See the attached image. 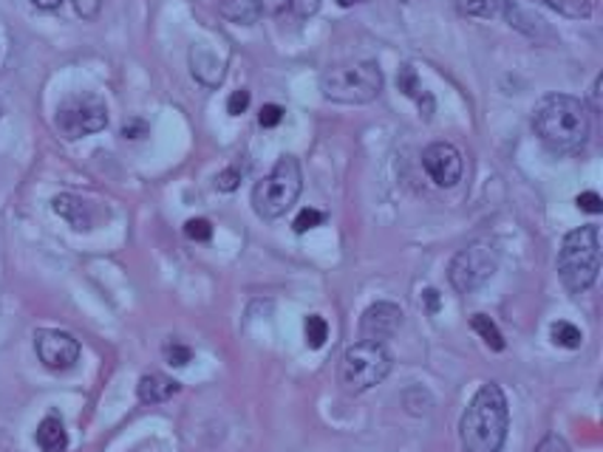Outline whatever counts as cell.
<instances>
[{
    "label": "cell",
    "instance_id": "17",
    "mask_svg": "<svg viewBox=\"0 0 603 452\" xmlns=\"http://www.w3.org/2000/svg\"><path fill=\"white\" fill-rule=\"evenodd\" d=\"M35 441L44 452H65V447H69V432H65V424L60 422L58 416H46L44 422L37 424Z\"/></svg>",
    "mask_w": 603,
    "mask_h": 452
},
{
    "label": "cell",
    "instance_id": "23",
    "mask_svg": "<svg viewBox=\"0 0 603 452\" xmlns=\"http://www.w3.org/2000/svg\"><path fill=\"white\" fill-rule=\"evenodd\" d=\"M323 221H327V215H323V212L320 210H315V206H304V210L298 212V218H295V233L298 235H304V233H309V229H315V226H320L323 224Z\"/></svg>",
    "mask_w": 603,
    "mask_h": 452
},
{
    "label": "cell",
    "instance_id": "18",
    "mask_svg": "<svg viewBox=\"0 0 603 452\" xmlns=\"http://www.w3.org/2000/svg\"><path fill=\"white\" fill-rule=\"evenodd\" d=\"M470 328L482 337V342L490 348V351H504L502 331H499V325L493 323L488 314H473V317H470Z\"/></svg>",
    "mask_w": 603,
    "mask_h": 452
},
{
    "label": "cell",
    "instance_id": "6",
    "mask_svg": "<svg viewBox=\"0 0 603 452\" xmlns=\"http://www.w3.org/2000/svg\"><path fill=\"white\" fill-rule=\"evenodd\" d=\"M391 365L394 362H391V353L385 351V346L360 339L352 348H346V353L341 356L337 381L348 395H360L380 385L391 374Z\"/></svg>",
    "mask_w": 603,
    "mask_h": 452
},
{
    "label": "cell",
    "instance_id": "33",
    "mask_svg": "<svg viewBox=\"0 0 603 452\" xmlns=\"http://www.w3.org/2000/svg\"><path fill=\"white\" fill-rule=\"evenodd\" d=\"M601 88H603V77L595 79V85H592V111H601Z\"/></svg>",
    "mask_w": 603,
    "mask_h": 452
},
{
    "label": "cell",
    "instance_id": "13",
    "mask_svg": "<svg viewBox=\"0 0 603 452\" xmlns=\"http://www.w3.org/2000/svg\"><path fill=\"white\" fill-rule=\"evenodd\" d=\"M179 385L176 379H171V376L164 374H145L143 379H139V385H136V395H139V402L143 404H162L168 402V399H173V395L179 393Z\"/></svg>",
    "mask_w": 603,
    "mask_h": 452
},
{
    "label": "cell",
    "instance_id": "28",
    "mask_svg": "<svg viewBox=\"0 0 603 452\" xmlns=\"http://www.w3.org/2000/svg\"><path fill=\"white\" fill-rule=\"evenodd\" d=\"M247 108H249V91H247V88H238V91L230 93V99H227L230 116H242Z\"/></svg>",
    "mask_w": 603,
    "mask_h": 452
},
{
    "label": "cell",
    "instance_id": "4",
    "mask_svg": "<svg viewBox=\"0 0 603 452\" xmlns=\"http://www.w3.org/2000/svg\"><path fill=\"white\" fill-rule=\"evenodd\" d=\"M320 91L337 105H369L383 91V71L371 60H355L323 71Z\"/></svg>",
    "mask_w": 603,
    "mask_h": 452
},
{
    "label": "cell",
    "instance_id": "22",
    "mask_svg": "<svg viewBox=\"0 0 603 452\" xmlns=\"http://www.w3.org/2000/svg\"><path fill=\"white\" fill-rule=\"evenodd\" d=\"M304 331H306V346L312 348V351H318V348L327 346L329 323L323 317H320V314H309V317H306Z\"/></svg>",
    "mask_w": 603,
    "mask_h": 452
},
{
    "label": "cell",
    "instance_id": "16",
    "mask_svg": "<svg viewBox=\"0 0 603 452\" xmlns=\"http://www.w3.org/2000/svg\"><path fill=\"white\" fill-rule=\"evenodd\" d=\"M51 206H54V212H58L60 218L69 221L77 233L91 229V215H88V206L83 198L72 196V192H60V196L51 201Z\"/></svg>",
    "mask_w": 603,
    "mask_h": 452
},
{
    "label": "cell",
    "instance_id": "2",
    "mask_svg": "<svg viewBox=\"0 0 603 452\" xmlns=\"http://www.w3.org/2000/svg\"><path fill=\"white\" fill-rule=\"evenodd\" d=\"M532 130L553 153H578L587 145L592 122L581 99L569 93H550L532 111Z\"/></svg>",
    "mask_w": 603,
    "mask_h": 452
},
{
    "label": "cell",
    "instance_id": "21",
    "mask_svg": "<svg viewBox=\"0 0 603 452\" xmlns=\"http://www.w3.org/2000/svg\"><path fill=\"white\" fill-rule=\"evenodd\" d=\"M456 12L465 14V17H496L499 14V0H454Z\"/></svg>",
    "mask_w": 603,
    "mask_h": 452
},
{
    "label": "cell",
    "instance_id": "27",
    "mask_svg": "<svg viewBox=\"0 0 603 452\" xmlns=\"http://www.w3.org/2000/svg\"><path fill=\"white\" fill-rule=\"evenodd\" d=\"M284 108L281 105H263L261 113H258V125L261 127H278L284 122Z\"/></svg>",
    "mask_w": 603,
    "mask_h": 452
},
{
    "label": "cell",
    "instance_id": "32",
    "mask_svg": "<svg viewBox=\"0 0 603 452\" xmlns=\"http://www.w3.org/2000/svg\"><path fill=\"white\" fill-rule=\"evenodd\" d=\"M539 452H569V450H567V444H564V441H561L558 436H546L544 441H541Z\"/></svg>",
    "mask_w": 603,
    "mask_h": 452
},
{
    "label": "cell",
    "instance_id": "1",
    "mask_svg": "<svg viewBox=\"0 0 603 452\" xmlns=\"http://www.w3.org/2000/svg\"><path fill=\"white\" fill-rule=\"evenodd\" d=\"M510 430L507 395L496 381L476 390L459 418V444L465 452H502Z\"/></svg>",
    "mask_w": 603,
    "mask_h": 452
},
{
    "label": "cell",
    "instance_id": "25",
    "mask_svg": "<svg viewBox=\"0 0 603 452\" xmlns=\"http://www.w3.org/2000/svg\"><path fill=\"white\" fill-rule=\"evenodd\" d=\"M185 235L196 243H207V240L213 238V224L207 218H190L185 224Z\"/></svg>",
    "mask_w": 603,
    "mask_h": 452
},
{
    "label": "cell",
    "instance_id": "36",
    "mask_svg": "<svg viewBox=\"0 0 603 452\" xmlns=\"http://www.w3.org/2000/svg\"><path fill=\"white\" fill-rule=\"evenodd\" d=\"M37 9H44V12H54V9H60V3L63 0H32Z\"/></svg>",
    "mask_w": 603,
    "mask_h": 452
},
{
    "label": "cell",
    "instance_id": "7",
    "mask_svg": "<svg viewBox=\"0 0 603 452\" xmlns=\"http://www.w3.org/2000/svg\"><path fill=\"white\" fill-rule=\"evenodd\" d=\"M499 254L488 243H470L454 254V261L447 266V280L459 294H473L482 289L490 277L496 275Z\"/></svg>",
    "mask_w": 603,
    "mask_h": 452
},
{
    "label": "cell",
    "instance_id": "30",
    "mask_svg": "<svg viewBox=\"0 0 603 452\" xmlns=\"http://www.w3.org/2000/svg\"><path fill=\"white\" fill-rule=\"evenodd\" d=\"M74 9H77L79 17L91 21V17H97V12H100V0H74Z\"/></svg>",
    "mask_w": 603,
    "mask_h": 452
},
{
    "label": "cell",
    "instance_id": "19",
    "mask_svg": "<svg viewBox=\"0 0 603 452\" xmlns=\"http://www.w3.org/2000/svg\"><path fill=\"white\" fill-rule=\"evenodd\" d=\"M550 339H553L558 348L575 351V348H581L583 334H581V328H575V325L567 323V319H558V323L550 325Z\"/></svg>",
    "mask_w": 603,
    "mask_h": 452
},
{
    "label": "cell",
    "instance_id": "11",
    "mask_svg": "<svg viewBox=\"0 0 603 452\" xmlns=\"http://www.w3.org/2000/svg\"><path fill=\"white\" fill-rule=\"evenodd\" d=\"M403 325V309L397 303H389V300H380V303L369 305L362 311L360 319V337L366 342H380L385 346L394 334L399 331Z\"/></svg>",
    "mask_w": 603,
    "mask_h": 452
},
{
    "label": "cell",
    "instance_id": "10",
    "mask_svg": "<svg viewBox=\"0 0 603 452\" xmlns=\"http://www.w3.org/2000/svg\"><path fill=\"white\" fill-rule=\"evenodd\" d=\"M422 167L431 176V181L436 187H456L462 181V170H465V162H462V153L454 148V145H447V141H433L422 150Z\"/></svg>",
    "mask_w": 603,
    "mask_h": 452
},
{
    "label": "cell",
    "instance_id": "31",
    "mask_svg": "<svg viewBox=\"0 0 603 452\" xmlns=\"http://www.w3.org/2000/svg\"><path fill=\"white\" fill-rule=\"evenodd\" d=\"M320 0H292L290 12H295L298 17H309V14L318 12Z\"/></svg>",
    "mask_w": 603,
    "mask_h": 452
},
{
    "label": "cell",
    "instance_id": "20",
    "mask_svg": "<svg viewBox=\"0 0 603 452\" xmlns=\"http://www.w3.org/2000/svg\"><path fill=\"white\" fill-rule=\"evenodd\" d=\"M546 9H553V12L564 14L569 21H587L589 14H592V7H589V0H541Z\"/></svg>",
    "mask_w": 603,
    "mask_h": 452
},
{
    "label": "cell",
    "instance_id": "24",
    "mask_svg": "<svg viewBox=\"0 0 603 452\" xmlns=\"http://www.w3.org/2000/svg\"><path fill=\"white\" fill-rule=\"evenodd\" d=\"M164 360H168V365L173 367H185L187 362L193 360V351L185 346V342H176V339H173V342L164 346Z\"/></svg>",
    "mask_w": 603,
    "mask_h": 452
},
{
    "label": "cell",
    "instance_id": "8",
    "mask_svg": "<svg viewBox=\"0 0 603 452\" xmlns=\"http://www.w3.org/2000/svg\"><path fill=\"white\" fill-rule=\"evenodd\" d=\"M54 125L65 139H83V136L100 134L102 127L108 125V108L94 93H74L58 108Z\"/></svg>",
    "mask_w": 603,
    "mask_h": 452
},
{
    "label": "cell",
    "instance_id": "14",
    "mask_svg": "<svg viewBox=\"0 0 603 452\" xmlns=\"http://www.w3.org/2000/svg\"><path fill=\"white\" fill-rule=\"evenodd\" d=\"M190 68L193 77L199 79L201 85H207V88H219L221 79H224V63L210 51L199 49V46L190 51Z\"/></svg>",
    "mask_w": 603,
    "mask_h": 452
},
{
    "label": "cell",
    "instance_id": "34",
    "mask_svg": "<svg viewBox=\"0 0 603 452\" xmlns=\"http://www.w3.org/2000/svg\"><path fill=\"white\" fill-rule=\"evenodd\" d=\"M422 297H426V300H428V311H431V314H436V309H440V291L428 289Z\"/></svg>",
    "mask_w": 603,
    "mask_h": 452
},
{
    "label": "cell",
    "instance_id": "9",
    "mask_svg": "<svg viewBox=\"0 0 603 452\" xmlns=\"http://www.w3.org/2000/svg\"><path fill=\"white\" fill-rule=\"evenodd\" d=\"M35 353L49 371H69L79 360V342L60 328H40L35 334Z\"/></svg>",
    "mask_w": 603,
    "mask_h": 452
},
{
    "label": "cell",
    "instance_id": "37",
    "mask_svg": "<svg viewBox=\"0 0 603 452\" xmlns=\"http://www.w3.org/2000/svg\"><path fill=\"white\" fill-rule=\"evenodd\" d=\"M341 7H355V3H366V0H337Z\"/></svg>",
    "mask_w": 603,
    "mask_h": 452
},
{
    "label": "cell",
    "instance_id": "3",
    "mask_svg": "<svg viewBox=\"0 0 603 452\" xmlns=\"http://www.w3.org/2000/svg\"><path fill=\"white\" fill-rule=\"evenodd\" d=\"M601 275V229L595 224L578 226L564 235L558 249V277L569 294H583Z\"/></svg>",
    "mask_w": 603,
    "mask_h": 452
},
{
    "label": "cell",
    "instance_id": "12",
    "mask_svg": "<svg viewBox=\"0 0 603 452\" xmlns=\"http://www.w3.org/2000/svg\"><path fill=\"white\" fill-rule=\"evenodd\" d=\"M397 88L405 93V97L417 102L419 116H422V120H431V116H433V97L426 91V85H422V79H419L417 68H414L411 63L399 65Z\"/></svg>",
    "mask_w": 603,
    "mask_h": 452
},
{
    "label": "cell",
    "instance_id": "35",
    "mask_svg": "<svg viewBox=\"0 0 603 452\" xmlns=\"http://www.w3.org/2000/svg\"><path fill=\"white\" fill-rule=\"evenodd\" d=\"M148 127H145V122H134V125H125V130H122V136L125 139H134V134H145Z\"/></svg>",
    "mask_w": 603,
    "mask_h": 452
},
{
    "label": "cell",
    "instance_id": "15",
    "mask_svg": "<svg viewBox=\"0 0 603 452\" xmlns=\"http://www.w3.org/2000/svg\"><path fill=\"white\" fill-rule=\"evenodd\" d=\"M219 14L235 26H256L263 14V0H219Z\"/></svg>",
    "mask_w": 603,
    "mask_h": 452
},
{
    "label": "cell",
    "instance_id": "26",
    "mask_svg": "<svg viewBox=\"0 0 603 452\" xmlns=\"http://www.w3.org/2000/svg\"><path fill=\"white\" fill-rule=\"evenodd\" d=\"M238 184H242V167H227L216 178V187H219L221 192H233Z\"/></svg>",
    "mask_w": 603,
    "mask_h": 452
},
{
    "label": "cell",
    "instance_id": "5",
    "mask_svg": "<svg viewBox=\"0 0 603 452\" xmlns=\"http://www.w3.org/2000/svg\"><path fill=\"white\" fill-rule=\"evenodd\" d=\"M300 190H304V173H300L298 159L295 155H281L275 167L270 170V176L256 184L253 210L263 221L284 218L300 198Z\"/></svg>",
    "mask_w": 603,
    "mask_h": 452
},
{
    "label": "cell",
    "instance_id": "29",
    "mask_svg": "<svg viewBox=\"0 0 603 452\" xmlns=\"http://www.w3.org/2000/svg\"><path fill=\"white\" fill-rule=\"evenodd\" d=\"M575 204L581 206L583 212H592V215H598V212H603V201H601V196H598V192H592V190L581 192V196L575 198Z\"/></svg>",
    "mask_w": 603,
    "mask_h": 452
}]
</instances>
